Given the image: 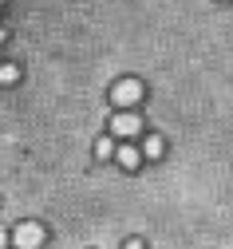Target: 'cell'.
Returning a JSON list of instances; mask_svg holds the SVG:
<instances>
[{
	"label": "cell",
	"instance_id": "cell-9",
	"mask_svg": "<svg viewBox=\"0 0 233 249\" xmlns=\"http://www.w3.org/2000/svg\"><path fill=\"white\" fill-rule=\"evenodd\" d=\"M4 245H8V230H4V226H0V249H4Z\"/></svg>",
	"mask_w": 233,
	"mask_h": 249
},
{
	"label": "cell",
	"instance_id": "cell-7",
	"mask_svg": "<svg viewBox=\"0 0 233 249\" xmlns=\"http://www.w3.org/2000/svg\"><path fill=\"white\" fill-rule=\"evenodd\" d=\"M20 79V68L16 64H0V83H16Z\"/></svg>",
	"mask_w": 233,
	"mask_h": 249
},
{
	"label": "cell",
	"instance_id": "cell-5",
	"mask_svg": "<svg viewBox=\"0 0 233 249\" xmlns=\"http://www.w3.org/2000/svg\"><path fill=\"white\" fill-rule=\"evenodd\" d=\"M162 150H166V142H162L158 135H150V139H146V150H143V154H146V159H158Z\"/></svg>",
	"mask_w": 233,
	"mask_h": 249
},
{
	"label": "cell",
	"instance_id": "cell-1",
	"mask_svg": "<svg viewBox=\"0 0 233 249\" xmlns=\"http://www.w3.org/2000/svg\"><path fill=\"white\" fill-rule=\"evenodd\" d=\"M143 95H146V87H143L139 79H119V83L111 87V99H115V107H119V111L139 107V103H143Z\"/></svg>",
	"mask_w": 233,
	"mask_h": 249
},
{
	"label": "cell",
	"instance_id": "cell-2",
	"mask_svg": "<svg viewBox=\"0 0 233 249\" xmlns=\"http://www.w3.org/2000/svg\"><path fill=\"white\" fill-rule=\"evenodd\" d=\"M44 241H48V233H44L40 222H24V226H16V233H12V245H16V249H40Z\"/></svg>",
	"mask_w": 233,
	"mask_h": 249
},
{
	"label": "cell",
	"instance_id": "cell-6",
	"mask_svg": "<svg viewBox=\"0 0 233 249\" xmlns=\"http://www.w3.org/2000/svg\"><path fill=\"white\" fill-rule=\"evenodd\" d=\"M111 154H115V142H111V139L103 135V139L95 142V159H111Z\"/></svg>",
	"mask_w": 233,
	"mask_h": 249
},
{
	"label": "cell",
	"instance_id": "cell-10",
	"mask_svg": "<svg viewBox=\"0 0 233 249\" xmlns=\"http://www.w3.org/2000/svg\"><path fill=\"white\" fill-rule=\"evenodd\" d=\"M0 40H4V28H0Z\"/></svg>",
	"mask_w": 233,
	"mask_h": 249
},
{
	"label": "cell",
	"instance_id": "cell-3",
	"mask_svg": "<svg viewBox=\"0 0 233 249\" xmlns=\"http://www.w3.org/2000/svg\"><path fill=\"white\" fill-rule=\"evenodd\" d=\"M111 131H115L119 139H135V135L143 131V119H139V111H119V115L111 119Z\"/></svg>",
	"mask_w": 233,
	"mask_h": 249
},
{
	"label": "cell",
	"instance_id": "cell-11",
	"mask_svg": "<svg viewBox=\"0 0 233 249\" xmlns=\"http://www.w3.org/2000/svg\"><path fill=\"white\" fill-rule=\"evenodd\" d=\"M0 8H4V0H0Z\"/></svg>",
	"mask_w": 233,
	"mask_h": 249
},
{
	"label": "cell",
	"instance_id": "cell-4",
	"mask_svg": "<svg viewBox=\"0 0 233 249\" xmlns=\"http://www.w3.org/2000/svg\"><path fill=\"white\" fill-rule=\"evenodd\" d=\"M115 159H119V166H123V170H135V166L143 162V154H139L135 146H119V150H115Z\"/></svg>",
	"mask_w": 233,
	"mask_h": 249
},
{
	"label": "cell",
	"instance_id": "cell-8",
	"mask_svg": "<svg viewBox=\"0 0 233 249\" xmlns=\"http://www.w3.org/2000/svg\"><path fill=\"white\" fill-rule=\"evenodd\" d=\"M123 249H146V245H143L139 237H130V241H123Z\"/></svg>",
	"mask_w": 233,
	"mask_h": 249
}]
</instances>
